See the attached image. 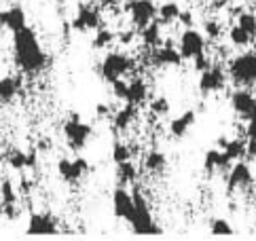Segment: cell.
Wrapping results in <instances>:
<instances>
[{"mask_svg":"<svg viewBox=\"0 0 256 241\" xmlns=\"http://www.w3.org/2000/svg\"><path fill=\"white\" fill-rule=\"evenodd\" d=\"M136 118H138V106L125 102V106H121L116 112H112V127L116 132H127L136 123Z\"/></svg>","mask_w":256,"mask_h":241,"instance_id":"e0dca14e","label":"cell"},{"mask_svg":"<svg viewBox=\"0 0 256 241\" xmlns=\"http://www.w3.org/2000/svg\"><path fill=\"white\" fill-rule=\"evenodd\" d=\"M116 40V34L108 28H98L96 30V36L91 38V49L94 51H100V49H106Z\"/></svg>","mask_w":256,"mask_h":241,"instance_id":"83f0119b","label":"cell"},{"mask_svg":"<svg viewBox=\"0 0 256 241\" xmlns=\"http://www.w3.org/2000/svg\"><path fill=\"white\" fill-rule=\"evenodd\" d=\"M246 159H256V140L252 138H246Z\"/></svg>","mask_w":256,"mask_h":241,"instance_id":"ab89813d","label":"cell"},{"mask_svg":"<svg viewBox=\"0 0 256 241\" xmlns=\"http://www.w3.org/2000/svg\"><path fill=\"white\" fill-rule=\"evenodd\" d=\"M140 38H142V44L148 49H154L161 44V38H163V24L154 17V20L140 30Z\"/></svg>","mask_w":256,"mask_h":241,"instance_id":"ffe728a7","label":"cell"},{"mask_svg":"<svg viewBox=\"0 0 256 241\" xmlns=\"http://www.w3.org/2000/svg\"><path fill=\"white\" fill-rule=\"evenodd\" d=\"M146 98H148V85H146L142 78H132V80H127V96H125V102L140 106V104H144V102H146Z\"/></svg>","mask_w":256,"mask_h":241,"instance_id":"44dd1931","label":"cell"},{"mask_svg":"<svg viewBox=\"0 0 256 241\" xmlns=\"http://www.w3.org/2000/svg\"><path fill=\"white\" fill-rule=\"evenodd\" d=\"M226 74L235 87H256V51H244L228 60Z\"/></svg>","mask_w":256,"mask_h":241,"instance_id":"7a4b0ae2","label":"cell"},{"mask_svg":"<svg viewBox=\"0 0 256 241\" xmlns=\"http://www.w3.org/2000/svg\"><path fill=\"white\" fill-rule=\"evenodd\" d=\"M195 120H197V112H195V110H186V112H182L180 116L172 118V123H170V136L176 138V140L186 138L188 129L195 125Z\"/></svg>","mask_w":256,"mask_h":241,"instance_id":"ac0fdd59","label":"cell"},{"mask_svg":"<svg viewBox=\"0 0 256 241\" xmlns=\"http://www.w3.org/2000/svg\"><path fill=\"white\" fill-rule=\"evenodd\" d=\"M102 24L104 22H102V13H100V8L91 6V4H80L76 15L72 17L70 28L74 32L85 34V32H96L98 28H102Z\"/></svg>","mask_w":256,"mask_h":241,"instance_id":"52a82bcc","label":"cell"},{"mask_svg":"<svg viewBox=\"0 0 256 241\" xmlns=\"http://www.w3.org/2000/svg\"><path fill=\"white\" fill-rule=\"evenodd\" d=\"M254 184V174L250 170V165L246 161H235L231 165V170L226 172V192H237V190H246Z\"/></svg>","mask_w":256,"mask_h":241,"instance_id":"9c48e42d","label":"cell"},{"mask_svg":"<svg viewBox=\"0 0 256 241\" xmlns=\"http://www.w3.org/2000/svg\"><path fill=\"white\" fill-rule=\"evenodd\" d=\"M235 22H237V26H242L252 38H256V11H242Z\"/></svg>","mask_w":256,"mask_h":241,"instance_id":"1f68e13d","label":"cell"},{"mask_svg":"<svg viewBox=\"0 0 256 241\" xmlns=\"http://www.w3.org/2000/svg\"><path fill=\"white\" fill-rule=\"evenodd\" d=\"M0 26L8 32H17L22 30L24 26H28V17H26V11L20 4H13V6H6L0 11Z\"/></svg>","mask_w":256,"mask_h":241,"instance_id":"2e32d148","label":"cell"},{"mask_svg":"<svg viewBox=\"0 0 256 241\" xmlns=\"http://www.w3.org/2000/svg\"><path fill=\"white\" fill-rule=\"evenodd\" d=\"M22 91V76L17 74H8V76L0 78V104H8L13 102Z\"/></svg>","mask_w":256,"mask_h":241,"instance_id":"d6986e66","label":"cell"},{"mask_svg":"<svg viewBox=\"0 0 256 241\" xmlns=\"http://www.w3.org/2000/svg\"><path fill=\"white\" fill-rule=\"evenodd\" d=\"M38 150H40V152H49V150H51V142H49V140H42V142L38 144Z\"/></svg>","mask_w":256,"mask_h":241,"instance_id":"ee69618b","label":"cell"},{"mask_svg":"<svg viewBox=\"0 0 256 241\" xmlns=\"http://www.w3.org/2000/svg\"><path fill=\"white\" fill-rule=\"evenodd\" d=\"M168 168V154L157 150V148H152V150H148L144 154V170L150 172V174H161L166 172Z\"/></svg>","mask_w":256,"mask_h":241,"instance_id":"603a6c76","label":"cell"},{"mask_svg":"<svg viewBox=\"0 0 256 241\" xmlns=\"http://www.w3.org/2000/svg\"><path fill=\"white\" fill-rule=\"evenodd\" d=\"M58 174H60V178H62L64 182H68V184L80 182L78 174H76V170H74V161L66 159V156H62V159L58 161Z\"/></svg>","mask_w":256,"mask_h":241,"instance_id":"4316f807","label":"cell"},{"mask_svg":"<svg viewBox=\"0 0 256 241\" xmlns=\"http://www.w3.org/2000/svg\"><path fill=\"white\" fill-rule=\"evenodd\" d=\"M64 136H66V142L74 148V150H83V148L89 144V140L94 138V127L85 120H80L76 114L64 120Z\"/></svg>","mask_w":256,"mask_h":241,"instance_id":"5b68a950","label":"cell"},{"mask_svg":"<svg viewBox=\"0 0 256 241\" xmlns=\"http://www.w3.org/2000/svg\"><path fill=\"white\" fill-rule=\"evenodd\" d=\"M226 78H228V74L220 64H212V66L199 74V91L204 96L218 94V91H222L226 87Z\"/></svg>","mask_w":256,"mask_h":241,"instance_id":"30bf717a","label":"cell"},{"mask_svg":"<svg viewBox=\"0 0 256 241\" xmlns=\"http://www.w3.org/2000/svg\"><path fill=\"white\" fill-rule=\"evenodd\" d=\"M58 220L53 218L47 212H34L28 220V228L26 233L28 235H53L58 233Z\"/></svg>","mask_w":256,"mask_h":241,"instance_id":"5bb4252c","label":"cell"},{"mask_svg":"<svg viewBox=\"0 0 256 241\" xmlns=\"http://www.w3.org/2000/svg\"><path fill=\"white\" fill-rule=\"evenodd\" d=\"M125 2H127V0H125Z\"/></svg>","mask_w":256,"mask_h":241,"instance_id":"bcb514c9","label":"cell"},{"mask_svg":"<svg viewBox=\"0 0 256 241\" xmlns=\"http://www.w3.org/2000/svg\"><path fill=\"white\" fill-rule=\"evenodd\" d=\"M233 161L226 156V152L222 150V148H210V150L206 152L204 156V170L208 176H214V174H226L228 170H231Z\"/></svg>","mask_w":256,"mask_h":241,"instance_id":"9a60e30c","label":"cell"},{"mask_svg":"<svg viewBox=\"0 0 256 241\" xmlns=\"http://www.w3.org/2000/svg\"><path fill=\"white\" fill-rule=\"evenodd\" d=\"M0 206H17V192L8 178H2L0 182Z\"/></svg>","mask_w":256,"mask_h":241,"instance_id":"4dcf8cb0","label":"cell"},{"mask_svg":"<svg viewBox=\"0 0 256 241\" xmlns=\"http://www.w3.org/2000/svg\"><path fill=\"white\" fill-rule=\"evenodd\" d=\"M112 161L114 163H123V161H130L138 154V146H132V144H125V142H114L112 144Z\"/></svg>","mask_w":256,"mask_h":241,"instance_id":"f1b7e54d","label":"cell"},{"mask_svg":"<svg viewBox=\"0 0 256 241\" xmlns=\"http://www.w3.org/2000/svg\"><path fill=\"white\" fill-rule=\"evenodd\" d=\"M178 22L184 26V28H193V13L190 11H180V17H178Z\"/></svg>","mask_w":256,"mask_h":241,"instance_id":"60d3db41","label":"cell"},{"mask_svg":"<svg viewBox=\"0 0 256 241\" xmlns=\"http://www.w3.org/2000/svg\"><path fill=\"white\" fill-rule=\"evenodd\" d=\"M134 68H136L134 58H130V55L123 51H110L104 55L102 64H100V74H102V78L110 85V82L134 72Z\"/></svg>","mask_w":256,"mask_h":241,"instance_id":"277c9868","label":"cell"},{"mask_svg":"<svg viewBox=\"0 0 256 241\" xmlns=\"http://www.w3.org/2000/svg\"><path fill=\"white\" fill-rule=\"evenodd\" d=\"M96 112H98V116H108L110 114V108H108V104H98Z\"/></svg>","mask_w":256,"mask_h":241,"instance_id":"7bdbcfd3","label":"cell"},{"mask_svg":"<svg viewBox=\"0 0 256 241\" xmlns=\"http://www.w3.org/2000/svg\"><path fill=\"white\" fill-rule=\"evenodd\" d=\"M13 62L24 74H36L47 68V53L42 51L38 34L34 28L24 26L13 32Z\"/></svg>","mask_w":256,"mask_h":241,"instance_id":"6da1fadb","label":"cell"},{"mask_svg":"<svg viewBox=\"0 0 256 241\" xmlns=\"http://www.w3.org/2000/svg\"><path fill=\"white\" fill-rule=\"evenodd\" d=\"M157 4L154 0H127L125 2V13H130V20H132V26L136 30H142V28L148 26L154 17H157Z\"/></svg>","mask_w":256,"mask_h":241,"instance_id":"8992f818","label":"cell"},{"mask_svg":"<svg viewBox=\"0 0 256 241\" xmlns=\"http://www.w3.org/2000/svg\"><path fill=\"white\" fill-rule=\"evenodd\" d=\"M228 104H231L233 108V112L240 116V118H246L248 120L250 114L256 110V96L252 94L250 89H246V87H237L231 98H228Z\"/></svg>","mask_w":256,"mask_h":241,"instance_id":"7c38bea8","label":"cell"},{"mask_svg":"<svg viewBox=\"0 0 256 241\" xmlns=\"http://www.w3.org/2000/svg\"><path fill=\"white\" fill-rule=\"evenodd\" d=\"M246 138H252V140H256V110L250 114L248 118V127H246Z\"/></svg>","mask_w":256,"mask_h":241,"instance_id":"74e56055","label":"cell"},{"mask_svg":"<svg viewBox=\"0 0 256 241\" xmlns=\"http://www.w3.org/2000/svg\"><path fill=\"white\" fill-rule=\"evenodd\" d=\"M148 110H150V112H152L154 116H166V114H170L172 104H170V100H168L166 96H159V98L150 100Z\"/></svg>","mask_w":256,"mask_h":241,"instance_id":"d6a6232c","label":"cell"},{"mask_svg":"<svg viewBox=\"0 0 256 241\" xmlns=\"http://www.w3.org/2000/svg\"><path fill=\"white\" fill-rule=\"evenodd\" d=\"M204 34L210 40H218L222 36V26L218 20H206L204 22Z\"/></svg>","mask_w":256,"mask_h":241,"instance_id":"e575fe53","label":"cell"},{"mask_svg":"<svg viewBox=\"0 0 256 241\" xmlns=\"http://www.w3.org/2000/svg\"><path fill=\"white\" fill-rule=\"evenodd\" d=\"M252 40H254V38H252V36H250L248 32L244 30L242 26H237V24H235V26L228 28V42H231L233 47L246 49V47H248V44H250Z\"/></svg>","mask_w":256,"mask_h":241,"instance_id":"f546056e","label":"cell"},{"mask_svg":"<svg viewBox=\"0 0 256 241\" xmlns=\"http://www.w3.org/2000/svg\"><path fill=\"white\" fill-rule=\"evenodd\" d=\"M250 6H252V11H256V0H252V4H250Z\"/></svg>","mask_w":256,"mask_h":241,"instance_id":"f6af8a7d","label":"cell"},{"mask_svg":"<svg viewBox=\"0 0 256 241\" xmlns=\"http://www.w3.org/2000/svg\"><path fill=\"white\" fill-rule=\"evenodd\" d=\"M210 233L212 235H233V226L224 218H212L210 220Z\"/></svg>","mask_w":256,"mask_h":241,"instance_id":"836d02e7","label":"cell"},{"mask_svg":"<svg viewBox=\"0 0 256 241\" xmlns=\"http://www.w3.org/2000/svg\"><path fill=\"white\" fill-rule=\"evenodd\" d=\"M180 4L178 2H174V0H170V2H163L159 8H157V20L163 24V26H170L174 22H178V17H180Z\"/></svg>","mask_w":256,"mask_h":241,"instance_id":"d4e9b609","label":"cell"},{"mask_svg":"<svg viewBox=\"0 0 256 241\" xmlns=\"http://www.w3.org/2000/svg\"><path fill=\"white\" fill-rule=\"evenodd\" d=\"M148 62L152 64L154 68H178L184 58H182V53L178 49H174L172 44H166V47H154L150 49L148 53Z\"/></svg>","mask_w":256,"mask_h":241,"instance_id":"4fadbf2b","label":"cell"},{"mask_svg":"<svg viewBox=\"0 0 256 241\" xmlns=\"http://www.w3.org/2000/svg\"><path fill=\"white\" fill-rule=\"evenodd\" d=\"M233 2H237V0H212L210 8H212V11H220V8H224V6H228V4H233Z\"/></svg>","mask_w":256,"mask_h":241,"instance_id":"b9f144b4","label":"cell"},{"mask_svg":"<svg viewBox=\"0 0 256 241\" xmlns=\"http://www.w3.org/2000/svg\"><path fill=\"white\" fill-rule=\"evenodd\" d=\"M132 197H134V206H136V212H134V220H132V230L136 235H161L163 228L154 222L152 218V212H150V206L146 201L144 192L140 188H134L132 190Z\"/></svg>","mask_w":256,"mask_h":241,"instance_id":"3957f363","label":"cell"},{"mask_svg":"<svg viewBox=\"0 0 256 241\" xmlns=\"http://www.w3.org/2000/svg\"><path fill=\"white\" fill-rule=\"evenodd\" d=\"M218 146L222 148L226 152V156L231 161H240L246 156V140H240V138H235V140H228V138H218Z\"/></svg>","mask_w":256,"mask_h":241,"instance_id":"7402d4cb","label":"cell"},{"mask_svg":"<svg viewBox=\"0 0 256 241\" xmlns=\"http://www.w3.org/2000/svg\"><path fill=\"white\" fill-rule=\"evenodd\" d=\"M212 60H210V55H206V53H201V55H197V58L193 60V68H195V72H204L206 68H210L212 66Z\"/></svg>","mask_w":256,"mask_h":241,"instance_id":"8d00e7d4","label":"cell"},{"mask_svg":"<svg viewBox=\"0 0 256 241\" xmlns=\"http://www.w3.org/2000/svg\"><path fill=\"white\" fill-rule=\"evenodd\" d=\"M26 159H28V152H24L22 148H6L4 150V161H6V165L11 170H15V172H26L28 168H26Z\"/></svg>","mask_w":256,"mask_h":241,"instance_id":"484cf974","label":"cell"},{"mask_svg":"<svg viewBox=\"0 0 256 241\" xmlns=\"http://www.w3.org/2000/svg\"><path fill=\"white\" fill-rule=\"evenodd\" d=\"M116 38L121 40L123 44H132L134 38H136V28H130V30H125V32H121V34H116Z\"/></svg>","mask_w":256,"mask_h":241,"instance_id":"f35d334b","label":"cell"},{"mask_svg":"<svg viewBox=\"0 0 256 241\" xmlns=\"http://www.w3.org/2000/svg\"><path fill=\"white\" fill-rule=\"evenodd\" d=\"M178 51L182 53L184 60L193 62L197 55L206 53V34L195 30V28H186L178 38Z\"/></svg>","mask_w":256,"mask_h":241,"instance_id":"ba28073f","label":"cell"},{"mask_svg":"<svg viewBox=\"0 0 256 241\" xmlns=\"http://www.w3.org/2000/svg\"><path fill=\"white\" fill-rule=\"evenodd\" d=\"M112 212L118 220L127 222V224H132L134 220V212H136V206H134V197L132 192L127 190L123 184H118L112 192Z\"/></svg>","mask_w":256,"mask_h":241,"instance_id":"8fae6325","label":"cell"},{"mask_svg":"<svg viewBox=\"0 0 256 241\" xmlns=\"http://www.w3.org/2000/svg\"><path fill=\"white\" fill-rule=\"evenodd\" d=\"M110 87H112V96H114L116 100H121V102H125V96H127V80H123V78H118V80L110 82Z\"/></svg>","mask_w":256,"mask_h":241,"instance_id":"d590c367","label":"cell"},{"mask_svg":"<svg viewBox=\"0 0 256 241\" xmlns=\"http://www.w3.org/2000/svg\"><path fill=\"white\" fill-rule=\"evenodd\" d=\"M116 180H118V184H123V186L136 184V180H138V165H136L132 159L116 163Z\"/></svg>","mask_w":256,"mask_h":241,"instance_id":"cb8c5ba5","label":"cell"}]
</instances>
